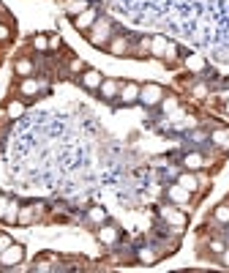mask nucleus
<instances>
[{"instance_id":"obj_26","label":"nucleus","mask_w":229,"mask_h":273,"mask_svg":"<svg viewBox=\"0 0 229 273\" xmlns=\"http://www.w3.org/2000/svg\"><path fill=\"white\" fill-rule=\"evenodd\" d=\"M224 241H219V238H213V241H210V252H216V254H221V252H224Z\"/></svg>"},{"instance_id":"obj_24","label":"nucleus","mask_w":229,"mask_h":273,"mask_svg":"<svg viewBox=\"0 0 229 273\" xmlns=\"http://www.w3.org/2000/svg\"><path fill=\"white\" fill-rule=\"evenodd\" d=\"M30 222H33V208H25L19 213V219H16V224H30Z\"/></svg>"},{"instance_id":"obj_4","label":"nucleus","mask_w":229,"mask_h":273,"mask_svg":"<svg viewBox=\"0 0 229 273\" xmlns=\"http://www.w3.org/2000/svg\"><path fill=\"white\" fill-rule=\"evenodd\" d=\"M96 22H98V11L93 8V5H90V8H85L79 16H74V27L79 33H87L93 25H96Z\"/></svg>"},{"instance_id":"obj_17","label":"nucleus","mask_w":229,"mask_h":273,"mask_svg":"<svg viewBox=\"0 0 229 273\" xmlns=\"http://www.w3.org/2000/svg\"><path fill=\"white\" fill-rule=\"evenodd\" d=\"M87 219H90V224H98V227H101L104 222H107V211H104V208H90V211H87Z\"/></svg>"},{"instance_id":"obj_15","label":"nucleus","mask_w":229,"mask_h":273,"mask_svg":"<svg viewBox=\"0 0 229 273\" xmlns=\"http://www.w3.org/2000/svg\"><path fill=\"white\" fill-rule=\"evenodd\" d=\"M85 8H90V3H87V0H68V3H66V11L71 16H79Z\"/></svg>"},{"instance_id":"obj_8","label":"nucleus","mask_w":229,"mask_h":273,"mask_svg":"<svg viewBox=\"0 0 229 273\" xmlns=\"http://www.w3.org/2000/svg\"><path fill=\"white\" fill-rule=\"evenodd\" d=\"M117 238H120V232H117V227H112V224L104 222L101 227H98V241H101V243L112 246V243H117Z\"/></svg>"},{"instance_id":"obj_3","label":"nucleus","mask_w":229,"mask_h":273,"mask_svg":"<svg viewBox=\"0 0 229 273\" xmlns=\"http://www.w3.org/2000/svg\"><path fill=\"white\" fill-rule=\"evenodd\" d=\"M161 98H164V88H161V85L148 82V85L139 88V101H142L145 107H153V104H158Z\"/></svg>"},{"instance_id":"obj_30","label":"nucleus","mask_w":229,"mask_h":273,"mask_svg":"<svg viewBox=\"0 0 229 273\" xmlns=\"http://www.w3.org/2000/svg\"><path fill=\"white\" fill-rule=\"evenodd\" d=\"M60 36H49V49H60Z\"/></svg>"},{"instance_id":"obj_2","label":"nucleus","mask_w":229,"mask_h":273,"mask_svg":"<svg viewBox=\"0 0 229 273\" xmlns=\"http://www.w3.org/2000/svg\"><path fill=\"white\" fill-rule=\"evenodd\" d=\"M22 260H25V246H22V243H11V246L0 254V265H3V268H19Z\"/></svg>"},{"instance_id":"obj_22","label":"nucleus","mask_w":229,"mask_h":273,"mask_svg":"<svg viewBox=\"0 0 229 273\" xmlns=\"http://www.w3.org/2000/svg\"><path fill=\"white\" fill-rule=\"evenodd\" d=\"M33 49H38V52H46V49H49V36H44V33H38V36H33Z\"/></svg>"},{"instance_id":"obj_12","label":"nucleus","mask_w":229,"mask_h":273,"mask_svg":"<svg viewBox=\"0 0 229 273\" xmlns=\"http://www.w3.org/2000/svg\"><path fill=\"white\" fill-rule=\"evenodd\" d=\"M38 88H41V85L36 82V79H30V77H25V79L19 82V93H22V96H27V98H30V96H36Z\"/></svg>"},{"instance_id":"obj_28","label":"nucleus","mask_w":229,"mask_h":273,"mask_svg":"<svg viewBox=\"0 0 229 273\" xmlns=\"http://www.w3.org/2000/svg\"><path fill=\"white\" fill-rule=\"evenodd\" d=\"M164 109H167V112H175V109H178V98H164Z\"/></svg>"},{"instance_id":"obj_5","label":"nucleus","mask_w":229,"mask_h":273,"mask_svg":"<svg viewBox=\"0 0 229 273\" xmlns=\"http://www.w3.org/2000/svg\"><path fill=\"white\" fill-rule=\"evenodd\" d=\"M104 82L101 71H96V68H87V71H82V88L85 90H98Z\"/></svg>"},{"instance_id":"obj_14","label":"nucleus","mask_w":229,"mask_h":273,"mask_svg":"<svg viewBox=\"0 0 229 273\" xmlns=\"http://www.w3.org/2000/svg\"><path fill=\"white\" fill-rule=\"evenodd\" d=\"M164 219H167L169 224H175V227H183L186 224V216L180 211H172V208H164Z\"/></svg>"},{"instance_id":"obj_9","label":"nucleus","mask_w":229,"mask_h":273,"mask_svg":"<svg viewBox=\"0 0 229 273\" xmlns=\"http://www.w3.org/2000/svg\"><path fill=\"white\" fill-rule=\"evenodd\" d=\"M107 52L109 55H115V57H123V55H128V41L123 36H115V38H109V44H107Z\"/></svg>"},{"instance_id":"obj_27","label":"nucleus","mask_w":229,"mask_h":273,"mask_svg":"<svg viewBox=\"0 0 229 273\" xmlns=\"http://www.w3.org/2000/svg\"><path fill=\"white\" fill-rule=\"evenodd\" d=\"M11 243H14V241H11V235H3V232H0V254H3Z\"/></svg>"},{"instance_id":"obj_23","label":"nucleus","mask_w":229,"mask_h":273,"mask_svg":"<svg viewBox=\"0 0 229 273\" xmlns=\"http://www.w3.org/2000/svg\"><path fill=\"white\" fill-rule=\"evenodd\" d=\"M210 139H213V142H219V145H224V148H229V131H227V129L213 131V134H210Z\"/></svg>"},{"instance_id":"obj_11","label":"nucleus","mask_w":229,"mask_h":273,"mask_svg":"<svg viewBox=\"0 0 229 273\" xmlns=\"http://www.w3.org/2000/svg\"><path fill=\"white\" fill-rule=\"evenodd\" d=\"M14 71L19 74L22 79H25V77H30V74L36 71V66H33V60H30V57H19V60L14 63Z\"/></svg>"},{"instance_id":"obj_25","label":"nucleus","mask_w":229,"mask_h":273,"mask_svg":"<svg viewBox=\"0 0 229 273\" xmlns=\"http://www.w3.org/2000/svg\"><path fill=\"white\" fill-rule=\"evenodd\" d=\"M139 260H142L145 265H153L156 263V254H153L150 249H142V252H139Z\"/></svg>"},{"instance_id":"obj_19","label":"nucleus","mask_w":229,"mask_h":273,"mask_svg":"<svg viewBox=\"0 0 229 273\" xmlns=\"http://www.w3.org/2000/svg\"><path fill=\"white\" fill-rule=\"evenodd\" d=\"M16 219H19V205H16L14 200H8V208H5V222L16 224Z\"/></svg>"},{"instance_id":"obj_7","label":"nucleus","mask_w":229,"mask_h":273,"mask_svg":"<svg viewBox=\"0 0 229 273\" xmlns=\"http://www.w3.org/2000/svg\"><path fill=\"white\" fill-rule=\"evenodd\" d=\"M167 197L175 202V205H189V200H191V191H186L183 186H169L167 189Z\"/></svg>"},{"instance_id":"obj_6","label":"nucleus","mask_w":229,"mask_h":273,"mask_svg":"<svg viewBox=\"0 0 229 273\" xmlns=\"http://www.w3.org/2000/svg\"><path fill=\"white\" fill-rule=\"evenodd\" d=\"M139 88H142L139 82H123V85H120V93H117V96H120V101H123V104H134V101L139 98Z\"/></svg>"},{"instance_id":"obj_31","label":"nucleus","mask_w":229,"mask_h":273,"mask_svg":"<svg viewBox=\"0 0 229 273\" xmlns=\"http://www.w3.org/2000/svg\"><path fill=\"white\" fill-rule=\"evenodd\" d=\"M8 38H11V30L5 25H0V41H8Z\"/></svg>"},{"instance_id":"obj_1","label":"nucleus","mask_w":229,"mask_h":273,"mask_svg":"<svg viewBox=\"0 0 229 273\" xmlns=\"http://www.w3.org/2000/svg\"><path fill=\"white\" fill-rule=\"evenodd\" d=\"M87 33H90L87 38H90V44H93V46H107V44H109V33H112V22L98 19Z\"/></svg>"},{"instance_id":"obj_20","label":"nucleus","mask_w":229,"mask_h":273,"mask_svg":"<svg viewBox=\"0 0 229 273\" xmlns=\"http://www.w3.org/2000/svg\"><path fill=\"white\" fill-rule=\"evenodd\" d=\"M186 68H189V71H202L205 60L199 55H189V57H186Z\"/></svg>"},{"instance_id":"obj_21","label":"nucleus","mask_w":229,"mask_h":273,"mask_svg":"<svg viewBox=\"0 0 229 273\" xmlns=\"http://www.w3.org/2000/svg\"><path fill=\"white\" fill-rule=\"evenodd\" d=\"M213 219H216L219 224H229V205H219V208H216V211H213Z\"/></svg>"},{"instance_id":"obj_33","label":"nucleus","mask_w":229,"mask_h":273,"mask_svg":"<svg viewBox=\"0 0 229 273\" xmlns=\"http://www.w3.org/2000/svg\"><path fill=\"white\" fill-rule=\"evenodd\" d=\"M221 263H224L227 268H229V249H224V252H221Z\"/></svg>"},{"instance_id":"obj_10","label":"nucleus","mask_w":229,"mask_h":273,"mask_svg":"<svg viewBox=\"0 0 229 273\" xmlns=\"http://www.w3.org/2000/svg\"><path fill=\"white\" fill-rule=\"evenodd\" d=\"M120 79H104L101 88H98V93H101V98H115L117 93H120Z\"/></svg>"},{"instance_id":"obj_18","label":"nucleus","mask_w":229,"mask_h":273,"mask_svg":"<svg viewBox=\"0 0 229 273\" xmlns=\"http://www.w3.org/2000/svg\"><path fill=\"white\" fill-rule=\"evenodd\" d=\"M183 164L189 167V170H199V167L205 164V159H202L199 153H186V156H183Z\"/></svg>"},{"instance_id":"obj_13","label":"nucleus","mask_w":229,"mask_h":273,"mask_svg":"<svg viewBox=\"0 0 229 273\" xmlns=\"http://www.w3.org/2000/svg\"><path fill=\"white\" fill-rule=\"evenodd\" d=\"M178 183L183 186L186 191H197V186H199V178H197V175H191V172H183V175H178Z\"/></svg>"},{"instance_id":"obj_16","label":"nucleus","mask_w":229,"mask_h":273,"mask_svg":"<svg viewBox=\"0 0 229 273\" xmlns=\"http://www.w3.org/2000/svg\"><path fill=\"white\" fill-rule=\"evenodd\" d=\"M5 115H8V118H22V115H25V104H22L19 98H16V101H8L5 104Z\"/></svg>"},{"instance_id":"obj_29","label":"nucleus","mask_w":229,"mask_h":273,"mask_svg":"<svg viewBox=\"0 0 229 273\" xmlns=\"http://www.w3.org/2000/svg\"><path fill=\"white\" fill-rule=\"evenodd\" d=\"M68 68H71V71H74V74H79V71H82V68H85V63H82V60H79V57H74V60H71V66H68Z\"/></svg>"},{"instance_id":"obj_32","label":"nucleus","mask_w":229,"mask_h":273,"mask_svg":"<svg viewBox=\"0 0 229 273\" xmlns=\"http://www.w3.org/2000/svg\"><path fill=\"white\" fill-rule=\"evenodd\" d=\"M5 208H8V197H0V216H5Z\"/></svg>"}]
</instances>
